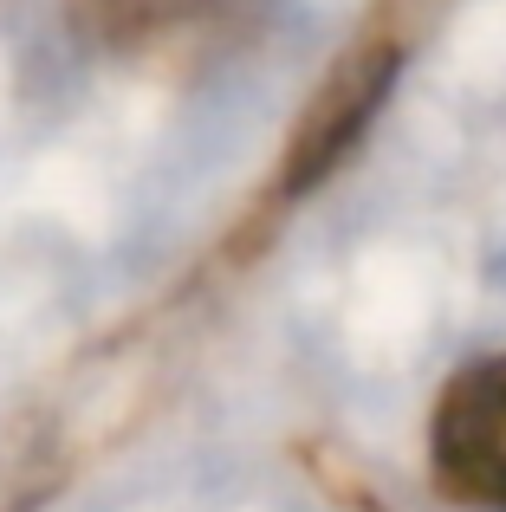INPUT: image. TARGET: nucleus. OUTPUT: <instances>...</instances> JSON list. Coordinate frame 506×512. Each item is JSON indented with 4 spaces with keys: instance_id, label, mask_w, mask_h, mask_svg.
I'll return each mask as SVG.
<instances>
[{
    "instance_id": "1",
    "label": "nucleus",
    "mask_w": 506,
    "mask_h": 512,
    "mask_svg": "<svg viewBox=\"0 0 506 512\" xmlns=\"http://www.w3.org/2000/svg\"><path fill=\"white\" fill-rule=\"evenodd\" d=\"M429 461L455 506L506 512V350L448 376L429 422Z\"/></svg>"
},
{
    "instance_id": "2",
    "label": "nucleus",
    "mask_w": 506,
    "mask_h": 512,
    "mask_svg": "<svg viewBox=\"0 0 506 512\" xmlns=\"http://www.w3.org/2000/svg\"><path fill=\"white\" fill-rule=\"evenodd\" d=\"M396 65H403V46H396V39H364V46H351V59L331 72V85L312 98V111H305L299 137H292V156H286V195L312 188L318 175H325V169L357 143V130L370 124V111H377L383 91H390Z\"/></svg>"
}]
</instances>
